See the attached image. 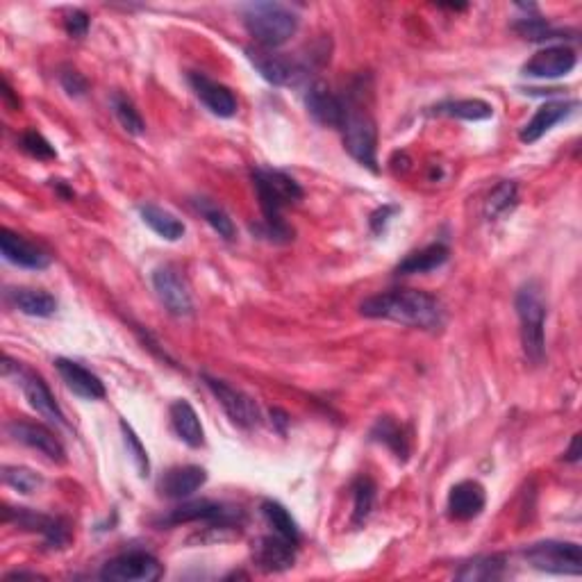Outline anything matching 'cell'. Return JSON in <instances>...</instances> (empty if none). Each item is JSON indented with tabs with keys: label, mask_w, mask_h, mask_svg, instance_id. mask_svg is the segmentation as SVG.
Instances as JSON below:
<instances>
[{
	"label": "cell",
	"mask_w": 582,
	"mask_h": 582,
	"mask_svg": "<svg viewBox=\"0 0 582 582\" xmlns=\"http://www.w3.org/2000/svg\"><path fill=\"white\" fill-rule=\"evenodd\" d=\"M353 496H355L353 523L355 526H362V523L369 519L373 503H376V485H373V480L371 478L357 480L353 485Z\"/></svg>",
	"instance_id": "35"
},
{
	"label": "cell",
	"mask_w": 582,
	"mask_h": 582,
	"mask_svg": "<svg viewBox=\"0 0 582 582\" xmlns=\"http://www.w3.org/2000/svg\"><path fill=\"white\" fill-rule=\"evenodd\" d=\"M396 212V207H389V205H385V207H380L378 212H373V216H371V228H373V232H380L385 230V226H387V221H389V214H394Z\"/></svg>",
	"instance_id": "42"
},
{
	"label": "cell",
	"mask_w": 582,
	"mask_h": 582,
	"mask_svg": "<svg viewBox=\"0 0 582 582\" xmlns=\"http://www.w3.org/2000/svg\"><path fill=\"white\" fill-rule=\"evenodd\" d=\"M21 148L26 151L30 157H37V160H55V148L51 146L41 132L37 130H28L21 135Z\"/></svg>",
	"instance_id": "39"
},
{
	"label": "cell",
	"mask_w": 582,
	"mask_h": 582,
	"mask_svg": "<svg viewBox=\"0 0 582 582\" xmlns=\"http://www.w3.org/2000/svg\"><path fill=\"white\" fill-rule=\"evenodd\" d=\"M580 455H582V451H580V435H573L569 451L564 453V460H567V462H578Z\"/></svg>",
	"instance_id": "43"
},
{
	"label": "cell",
	"mask_w": 582,
	"mask_h": 582,
	"mask_svg": "<svg viewBox=\"0 0 582 582\" xmlns=\"http://www.w3.org/2000/svg\"><path fill=\"white\" fill-rule=\"evenodd\" d=\"M360 312L369 319H387L426 332H439L446 323L444 305L417 289H394L371 296L360 305Z\"/></svg>",
	"instance_id": "1"
},
{
	"label": "cell",
	"mask_w": 582,
	"mask_h": 582,
	"mask_svg": "<svg viewBox=\"0 0 582 582\" xmlns=\"http://www.w3.org/2000/svg\"><path fill=\"white\" fill-rule=\"evenodd\" d=\"M505 569V560L501 555H492V557H476L464 564V567L457 571V580H496L503 576Z\"/></svg>",
	"instance_id": "33"
},
{
	"label": "cell",
	"mask_w": 582,
	"mask_h": 582,
	"mask_svg": "<svg viewBox=\"0 0 582 582\" xmlns=\"http://www.w3.org/2000/svg\"><path fill=\"white\" fill-rule=\"evenodd\" d=\"M139 214H141V219H144L146 226L151 228L153 232H157V235L166 241H178V239H182V235H185V223L176 219V216H173L171 212L162 210V207L141 205Z\"/></svg>",
	"instance_id": "27"
},
{
	"label": "cell",
	"mask_w": 582,
	"mask_h": 582,
	"mask_svg": "<svg viewBox=\"0 0 582 582\" xmlns=\"http://www.w3.org/2000/svg\"><path fill=\"white\" fill-rule=\"evenodd\" d=\"M207 482V471L196 464H185V467H173L164 473L157 482V492L171 501H182L196 494Z\"/></svg>",
	"instance_id": "18"
},
{
	"label": "cell",
	"mask_w": 582,
	"mask_h": 582,
	"mask_svg": "<svg viewBox=\"0 0 582 582\" xmlns=\"http://www.w3.org/2000/svg\"><path fill=\"white\" fill-rule=\"evenodd\" d=\"M153 287L160 303L173 317H189L194 312V301H191L187 282L180 278V273L173 266H160V269L153 271Z\"/></svg>",
	"instance_id": "10"
},
{
	"label": "cell",
	"mask_w": 582,
	"mask_h": 582,
	"mask_svg": "<svg viewBox=\"0 0 582 582\" xmlns=\"http://www.w3.org/2000/svg\"><path fill=\"white\" fill-rule=\"evenodd\" d=\"M194 207H196V212L201 214L207 223H210V228L216 232V235L223 237L226 241H232L237 237V228H235V223H232L230 214L223 210L219 203H214L212 198L198 196L194 198Z\"/></svg>",
	"instance_id": "30"
},
{
	"label": "cell",
	"mask_w": 582,
	"mask_h": 582,
	"mask_svg": "<svg viewBox=\"0 0 582 582\" xmlns=\"http://www.w3.org/2000/svg\"><path fill=\"white\" fill-rule=\"evenodd\" d=\"M487 494L476 480H462L448 494V514L455 521H471L485 510Z\"/></svg>",
	"instance_id": "21"
},
{
	"label": "cell",
	"mask_w": 582,
	"mask_h": 582,
	"mask_svg": "<svg viewBox=\"0 0 582 582\" xmlns=\"http://www.w3.org/2000/svg\"><path fill=\"white\" fill-rule=\"evenodd\" d=\"M205 385L210 387V392L214 394L216 401L223 407V412L228 414L230 421L235 423L239 428H255L260 426V407L253 401L251 396L239 392V389L230 387L228 382H223L219 378H212V376H203Z\"/></svg>",
	"instance_id": "8"
},
{
	"label": "cell",
	"mask_w": 582,
	"mask_h": 582,
	"mask_svg": "<svg viewBox=\"0 0 582 582\" xmlns=\"http://www.w3.org/2000/svg\"><path fill=\"white\" fill-rule=\"evenodd\" d=\"M162 564L146 551H130L103 564L101 578L110 582H155L162 578Z\"/></svg>",
	"instance_id": "7"
},
{
	"label": "cell",
	"mask_w": 582,
	"mask_h": 582,
	"mask_svg": "<svg viewBox=\"0 0 582 582\" xmlns=\"http://www.w3.org/2000/svg\"><path fill=\"white\" fill-rule=\"evenodd\" d=\"M373 442L385 444L389 451H392L398 460H407L410 455V442H407V435L401 423H396L392 417H380L376 421V426L371 430Z\"/></svg>",
	"instance_id": "28"
},
{
	"label": "cell",
	"mask_w": 582,
	"mask_h": 582,
	"mask_svg": "<svg viewBox=\"0 0 582 582\" xmlns=\"http://www.w3.org/2000/svg\"><path fill=\"white\" fill-rule=\"evenodd\" d=\"M55 367L60 378L64 380V385L76 396L85 398V401H98V398L105 396V385L101 378L82 367V364L60 357V360H55Z\"/></svg>",
	"instance_id": "22"
},
{
	"label": "cell",
	"mask_w": 582,
	"mask_h": 582,
	"mask_svg": "<svg viewBox=\"0 0 582 582\" xmlns=\"http://www.w3.org/2000/svg\"><path fill=\"white\" fill-rule=\"evenodd\" d=\"M519 203V189L512 180H505L498 185L485 201L487 219H501L507 212H512Z\"/></svg>",
	"instance_id": "32"
},
{
	"label": "cell",
	"mask_w": 582,
	"mask_h": 582,
	"mask_svg": "<svg viewBox=\"0 0 582 582\" xmlns=\"http://www.w3.org/2000/svg\"><path fill=\"white\" fill-rule=\"evenodd\" d=\"M121 432H123V442H126V448H128V455H132V460H135L137 464L139 476L146 478L148 473H151V462H148V453L144 444H141L137 432L132 430L126 421H121Z\"/></svg>",
	"instance_id": "38"
},
{
	"label": "cell",
	"mask_w": 582,
	"mask_h": 582,
	"mask_svg": "<svg viewBox=\"0 0 582 582\" xmlns=\"http://www.w3.org/2000/svg\"><path fill=\"white\" fill-rule=\"evenodd\" d=\"M246 55L257 69V73H260L266 82H271V85H276V87L296 85V82L305 76L303 64H298L296 60H291V57H287V55L269 51V48L248 46Z\"/></svg>",
	"instance_id": "9"
},
{
	"label": "cell",
	"mask_w": 582,
	"mask_h": 582,
	"mask_svg": "<svg viewBox=\"0 0 582 582\" xmlns=\"http://www.w3.org/2000/svg\"><path fill=\"white\" fill-rule=\"evenodd\" d=\"M112 110H114L116 119H119V123L123 126V130L130 132V135H135V137L144 135L146 123H144V119H141L139 110H137L135 103H132L128 96L114 94L112 96Z\"/></svg>",
	"instance_id": "34"
},
{
	"label": "cell",
	"mask_w": 582,
	"mask_h": 582,
	"mask_svg": "<svg viewBox=\"0 0 582 582\" xmlns=\"http://www.w3.org/2000/svg\"><path fill=\"white\" fill-rule=\"evenodd\" d=\"M239 512H232L228 507H223L221 503H212V501H194V503H185L171 510L166 517H162L160 526H180V523H196V521H205L210 523L212 528H230L232 523L237 521Z\"/></svg>",
	"instance_id": "12"
},
{
	"label": "cell",
	"mask_w": 582,
	"mask_h": 582,
	"mask_svg": "<svg viewBox=\"0 0 582 582\" xmlns=\"http://www.w3.org/2000/svg\"><path fill=\"white\" fill-rule=\"evenodd\" d=\"M514 30H517L523 39H530V41H548V39H560L562 37V32L548 26V21L532 19V16H526V19H519L517 23H514Z\"/></svg>",
	"instance_id": "37"
},
{
	"label": "cell",
	"mask_w": 582,
	"mask_h": 582,
	"mask_svg": "<svg viewBox=\"0 0 582 582\" xmlns=\"http://www.w3.org/2000/svg\"><path fill=\"white\" fill-rule=\"evenodd\" d=\"M526 560L537 571L555 573V576H580L582 573V551L576 542H539L528 546Z\"/></svg>",
	"instance_id": "6"
},
{
	"label": "cell",
	"mask_w": 582,
	"mask_h": 582,
	"mask_svg": "<svg viewBox=\"0 0 582 582\" xmlns=\"http://www.w3.org/2000/svg\"><path fill=\"white\" fill-rule=\"evenodd\" d=\"M16 371H19L21 389H23V394H26L32 410H37L41 414V417L57 423V426H66V419H64L62 407L57 405L55 396L51 394V389H48L46 382L41 380L39 376H35V373L23 371L21 367L16 369Z\"/></svg>",
	"instance_id": "20"
},
{
	"label": "cell",
	"mask_w": 582,
	"mask_h": 582,
	"mask_svg": "<svg viewBox=\"0 0 582 582\" xmlns=\"http://www.w3.org/2000/svg\"><path fill=\"white\" fill-rule=\"evenodd\" d=\"M432 114L453 116V119L462 121H485L494 116V107L485 101H478V98H467V101H451L432 107Z\"/></svg>",
	"instance_id": "29"
},
{
	"label": "cell",
	"mask_w": 582,
	"mask_h": 582,
	"mask_svg": "<svg viewBox=\"0 0 582 582\" xmlns=\"http://www.w3.org/2000/svg\"><path fill=\"white\" fill-rule=\"evenodd\" d=\"M448 248L444 244H430L421 251H414L396 266V276H414V273H430L446 264Z\"/></svg>",
	"instance_id": "25"
},
{
	"label": "cell",
	"mask_w": 582,
	"mask_h": 582,
	"mask_svg": "<svg viewBox=\"0 0 582 582\" xmlns=\"http://www.w3.org/2000/svg\"><path fill=\"white\" fill-rule=\"evenodd\" d=\"M5 521H14L19 528L39 532V535H44L46 544L53 548H62L69 542V526L64 521L46 517V514H37L28 510V507H19V510H10L7 507Z\"/></svg>",
	"instance_id": "16"
},
{
	"label": "cell",
	"mask_w": 582,
	"mask_h": 582,
	"mask_svg": "<svg viewBox=\"0 0 582 582\" xmlns=\"http://www.w3.org/2000/svg\"><path fill=\"white\" fill-rule=\"evenodd\" d=\"M517 314L521 321V344L523 353H526L532 364H542L546 355V301L544 291L539 287V282H526L517 291Z\"/></svg>",
	"instance_id": "4"
},
{
	"label": "cell",
	"mask_w": 582,
	"mask_h": 582,
	"mask_svg": "<svg viewBox=\"0 0 582 582\" xmlns=\"http://www.w3.org/2000/svg\"><path fill=\"white\" fill-rule=\"evenodd\" d=\"M576 103L571 101H553V103H544L535 116L521 128L519 139L523 144H535V141L542 139L548 130H551L555 123H560L567 119V116L573 112Z\"/></svg>",
	"instance_id": "23"
},
{
	"label": "cell",
	"mask_w": 582,
	"mask_h": 582,
	"mask_svg": "<svg viewBox=\"0 0 582 582\" xmlns=\"http://www.w3.org/2000/svg\"><path fill=\"white\" fill-rule=\"evenodd\" d=\"M3 480H5V485H10L19 494H35L37 489L44 485V480H41L39 473L26 467H5Z\"/></svg>",
	"instance_id": "36"
},
{
	"label": "cell",
	"mask_w": 582,
	"mask_h": 582,
	"mask_svg": "<svg viewBox=\"0 0 582 582\" xmlns=\"http://www.w3.org/2000/svg\"><path fill=\"white\" fill-rule=\"evenodd\" d=\"M305 105H307V112H310L314 116V121L321 123V126H330V128L342 126L344 112H346L344 98L332 94V89L323 80L312 82L310 89H307Z\"/></svg>",
	"instance_id": "14"
},
{
	"label": "cell",
	"mask_w": 582,
	"mask_h": 582,
	"mask_svg": "<svg viewBox=\"0 0 582 582\" xmlns=\"http://www.w3.org/2000/svg\"><path fill=\"white\" fill-rule=\"evenodd\" d=\"M346 112L339 130L344 135L346 151L355 157L369 171L378 173V128L373 116L355 101V98H344Z\"/></svg>",
	"instance_id": "5"
},
{
	"label": "cell",
	"mask_w": 582,
	"mask_h": 582,
	"mask_svg": "<svg viewBox=\"0 0 582 582\" xmlns=\"http://www.w3.org/2000/svg\"><path fill=\"white\" fill-rule=\"evenodd\" d=\"M171 426L176 435L191 448H201L205 444V430L203 423L189 401H176L171 405Z\"/></svg>",
	"instance_id": "24"
},
{
	"label": "cell",
	"mask_w": 582,
	"mask_h": 582,
	"mask_svg": "<svg viewBox=\"0 0 582 582\" xmlns=\"http://www.w3.org/2000/svg\"><path fill=\"white\" fill-rule=\"evenodd\" d=\"M0 251L3 257L14 266H21V269H32L41 271L51 264V257H48L41 248L23 239L21 235H14L12 230L3 228L0 230Z\"/></svg>",
	"instance_id": "19"
},
{
	"label": "cell",
	"mask_w": 582,
	"mask_h": 582,
	"mask_svg": "<svg viewBox=\"0 0 582 582\" xmlns=\"http://www.w3.org/2000/svg\"><path fill=\"white\" fill-rule=\"evenodd\" d=\"M64 28L73 39H82L89 32V16L82 10H71L64 19Z\"/></svg>",
	"instance_id": "41"
},
{
	"label": "cell",
	"mask_w": 582,
	"mask_h": 582,
	"mask_svg": "<svg viewBox=\"0 0 582 582\" xmlns=\"http://www.w3.org/2000/svg\"><path fill=\"white\" fill-rule=\"evenodd\" d=\"M253 185L262 207V223L257 226V232H262V237L276 241V244H287V241L294 239V230L282 219V210L291 203L301 201V185L287 176L285 171L266 169V166L253 171Z\"/></svg>",
	"instance_id": "2"
},
{
	"label": "cell",
	"mask_w": 582,
	"mask_h": 582,
	"mask_svg": "<svg viewBox=\"0 0 582 582\" xmlns=\"http://www.w3.org/2000/svg\"><path fill=\"white\" fill-rule=\"evenodd\" d=\"M262 514L269 526L276 530V535L285 537L287 542H291L294 546L301 544V530H298L296 521L291 514L287 512L285 505H280L278 501H264L262 503Z\"/></svg>",
	"instance_id": "31"
},
{
	"label": "cell",
	"mask_w": 582,
	"mask_h": 582,
	"mask_svg": "<svg viewBox=\"0 0 582 582\" xmlns=\"http://www.w3.org/2000/svg\"><path fill=\"white\" fill-rule=\"evenodd\" d=\"M253 562L264 573L287 571L296 562V546L280 535L260 537L253 546Z\"/></svg>",
	"instance_id": "15"
},
{
	"label": "cell",
	"mask_w": 582,
	"mask_h": 582,
	"mask_svg": "<svg viewBox=\"0 0 582 582\" xmlns=\"http://www.w3.org/2000/svg\"><path fill=\"white\" fill-rule=\"evenodd\" d=\"M60 82H62V87H64V91L69 96H85L87 94V89H89V82H87V78L82 76L80 71H76V69H62V73H60Z\"/></svg>",
	"instance_id": "40"
},
{
	"label": "cell",
	"mask_w": 582,
	"mask_h": 582,
	"mask_svg": "<svg viewBox=\"0 0 582 582\" xmlns=\"http://www.w3.org/2000/svg\"><path fill=\"white\" fill-rule=\"evenodd\" d=\"M3 96H5V101H7V103H12V107H14V110H19V107H21V103H19V101H14L12 87H10V82H7V80H3Z\"/></svg>",
	"instance_id": "44"
},
{
	"label": "cell",
	"mask_w": 582,
	"mask_h": 582,
	"mask_svg": "<svg viewBox=\"0 0 582 582\" xmlns=\"http://www.w3.org/2000/svg\"><path fill=\"white\" fill-rule=\"evenodd\" d=\"M189 85L212 114L221 116V119H230L237 114V98L226 85L210 80L203 73H189Z\"/></svg>",
	"instance_id": "17"
},
{
	"label": "cell",
	"mask_w": 582,
	"mask_h": 582,
	"mask_svg": "<svg viewBox=\"0 0 582 582\" xmlns=\"http://www.w3.org/2000/svg\"><path fill=\"white\" fill-rule=\"evenodd\" d=\"M241 16L251 37L269 51L287 44L298 30V14L282 3H248Z\"/></svg>",
	"instance_id": "3"
},
{
	"label": "cell",
	"mask_w": 582,
	"mask_h": 582,
	"mask_svg": "<svg viewBox=\"0 0 582 582\" xmlns=\"http://www.w3.org/2000/svg\"><path fill=\"white\" fill-rule=\"evenodd\" d=\"M578 55L569 46H548L537 51L530 60L523 64V76L539 78V80H555L564 78L576 69Z\"/></svg>",
	"instance_id": "11"
},
{
	"label": "cell",
	"mask_w": 582,
	"mask_h": 582,
	"mask_svg": "<svg viewBox=\"0 0 582 582\" xmlns=\"http://www.w3.org/2000/svg\"><path fill=\"white\" fill-rule=\"evenodd\" d=\"M7 432H10V437H14L16 442L28 446V448H35L41 455H46L48 460L53 462H64V446L60 439H57L51 430L39 426V423H32V421H12L7 423Z\"/></svg>",
	"instance_id": "13"
},
{
	"label": "cell",
	"mask_w": 582,
	"mask_h": 582,
	"mask_svg": "<svg viewBox=\"0 0 582 582\" xmlns=\"http://www.w3.org/2000/svg\"><path fill=\"white\" fill-rule=\"evenodd\" d=\"M10 303L16 310L28 314V317H53L57 312V301L48 294V291L41 289H14L10 291Z\"/></svg>",
	"instance_id": "26"
}]
</instances>
